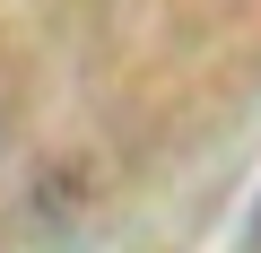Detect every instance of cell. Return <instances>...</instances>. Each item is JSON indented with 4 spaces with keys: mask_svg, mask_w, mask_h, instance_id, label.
Here are the masks:
<instances>
[{
    "mask_svg": "<svg viewBox=\"0 0 261 253\" xmlns=\"http://www.w3.org/2000/svg\"><path fill=\"white\" fill-rule=\"evenodd\" d=\"M252 227H261V218H252Z\"/></svg>",
    "mask_w": 261,
    "mask_h": 253,
    "instance_id": "1",
    "label": "cell"
}]
</instances>
